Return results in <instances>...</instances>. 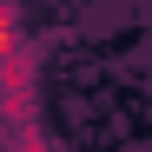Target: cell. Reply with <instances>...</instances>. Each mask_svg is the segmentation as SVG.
Here are the masks:
<instances>
[{"label":"cell","instance_id":"cell-2","mask_svg":"<svg viewBox=\"0 0 152 152\" xmlns=\"http://www.w3.org/2000/svg\"><path fill=\"white\" fill-rule=\"evenodd\" d=\"M7 152H60L53 139L40 132V119H27V126H13V139H7Z\"/></svg>","mask_w":152,"mask_h":152},{"label":"cell","instance_id":"cell-1","mask_svg":"<svg viewBox=\"0 0 152 152\" xmlns=\"http://www.w3.org/2000/svg\"><path fill=\"white\" fill-rule=\"evenodd\" d=\"M0 106H7V126L40 119V60L27 40H0Z\"/></svg>","mask_w":152,"mask_h":152}]
</instances>
